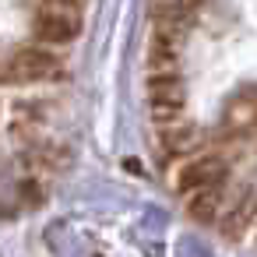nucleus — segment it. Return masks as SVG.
I'll use <instances>...</instances> for the list:
<instances>
[{"label":"nucleus","mask_w":257,"mask_h":257,"mask_svg":"<svg viewBox=\"0 0 257 257\" xmlns=\"http://www.w3.org/2000/svg\"><path fill=\"white\" fill-rule=\"evenodd\" d=\"M148 109L152 116L166 127V123H176L180 109H183V81L176 71H166V74H148Z\"/></svg>","instance_id":"obj_3"},{"label":"nucleus","mask_w":257,"mask_h":257,"mask_svg":"<svg viewBox=\"0 0 257 257\" xmlns=\"http://www.w3.org/2000/svg\"><path fill=\"white\" fill-rule=\"evenodd\" d=\"M222 180H225V162L218 155H197L180 173V187L183 190H208V187H218Z\"/></svg>","instance_id":"obj_4"},{"label":"nucleus","mask_w":257,"mask_h":257,"mask_svg":"<svg viewBox=\"0 0 257 257\" xmlns=\"http://www.w3.org/2000/svg\"><path fill=\"white\" fill-rule=\"evenodd\" d=\"M250 215H253V194H246V197L236 204L232 218H225V229H229V232H239V229H243V222H246Z\"/></svg>","instance_id":"obj_8"},{"label":"nucleus","mask_w":257,"mask_h":257,"mask_svg":"<svg viewBox=\"0 0 257 257\" xmlns=\"http://www.w3.org/2000/svg\"><path fill=\"white\" fill-rule=\"evenodd\" d=\"M176 257H211V250L197 239V236H183L176 246Z\"/></svg>","instance_id":"obj_9"},{"label":"nucleus","mask_w":257,"mask_h":257,"mask_svg":"<svg viewBox=\"0 0 257 257\" xmlns=\"http://www.w3.org/2000/svg\"><path fill=\"white\" fill-rule=\"evenodd\" d=\"M64 74V64L53 50L43 46H18L4 60V81L8 85H39Z\"/></svg>","instance_id":"obj_1"},{"label":"nucleus","mask_w":257,"mask_h":257,"mask_svg":"<svg viewBox=\"0 0 257 257\" xmlns=\"http://www.w3.org/2000/svg\"><path fill=\"white\" fill-rule=\"evenodd\" d=\"M225 127L229 131H257V88H246L239 95H232L229 109H225Z\"/></svg>","instance_id":"obj_5"},{"label":"nucleus","mask_w":257,"mask_h":257,"mask_svg":"<svg viewBox=\"0 0 257 257\" xmlns=\"http://www.w3.org/2000/svg\"><path fill=\"white\" fill-rule=\"evenodd\" d=\"M46 243L53 246L57 257H81V253H85V239H81V232H74L67 222L50 225V229H46Z\"/></svg>","instance_id":"obj_6"},{"label":"nucleus","mask_w":257,"mask_h":257,"mask_svg":"<svg viewBox=\"0 0 257 257\" xmlns=\"http://www.w3.org/2000/svg\"><path fill=\"white\" fill-rule=\"evenodd\" d=\"M64 4H81V0H64Z\"/></svg>","instance_id":"obj_10"},{"label":"nucleus","mask_w":257,"mask_h":257,"mask_svg":"<svg viewBox=\"0 0 257 257\" xmlns=\"http://www.w3.org/2000/svg\"><path fill=\"white\" fill-rule=\"evenodd\" d=\"M215 208H218V194H215V187H208V190H194V197H190V215H194V218L208 222V218H215Z\"/></svg>","instance_id":"obj_7"},{"label":"nucleus","mask_w":257,"mask_h":257,"mask_svg":"<svg viewBox=\"0 0 257 257\" xmlns=\"http://www.w3.org/2000/svg\"><path fill=\"white\" fill-rule=\"evenodd\" d=\"M36 39L46 46H64L78 39L81 32V4H64V0H43L36 11Z\"/></svg>","instance_id":"obj_2"}]
</instances>
